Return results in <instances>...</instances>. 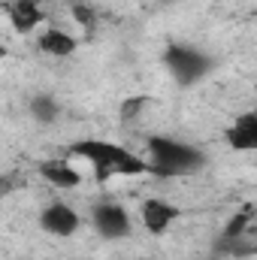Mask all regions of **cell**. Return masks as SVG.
Instances as JSON below:
<instances>
[{
  "mask_svg": "<svg viewBox=\"0 0 257 260\" xmlns=\"http://www.w3.org/2000/svg\"><path fill=\"white\" fill-rule=\"evenodd\" d=\"M67 154L88 164L97 182H109V179H130V176H151V164L145 160V154L130 151L127 145L112 142V139H100V136H82L73 139L67 145Z\"/></svg>",
  "mask_w": 257,
  "mask_h": 260,
  "instance_id": "6da1fadb",
  "label": "cell"
},
{
  "mask_svg": "<svg viewBox=\"0 0 257 260\" xmlns=\"http://www.w3.org/2000/svg\"><path fill=\"white\" fill-rule=\"evenodd\" d=\"M142 154L151 164V176L157 179H188L200 176L209 167V154L200 145L173 133H148Z\"/></svg>",
  "mask_w": 257,
  "mask_h": 260,
  "instance_id": "7a4b0ae2",
  "label": "cell"
},
{
  "mask_svg": "<svg viewBox=\"0 0 257 260\" xmlns=\"http://www.w3.org/2000/svg\"><path fill=\"white\" fill-rule=\"evenodd\" d=\"M160 64L170 73V79L179 85V88H197L203 85L215 70H218V58L194 43L185 40H173L164 46L160 52Z\"/></svg>",
  "mask_w": 257,
  "mask_h": 260,
  "instance_id": "3957f363",
  "label": "cell"
},
{
  "mask_svg": "<svg viewBox=\"0 0 257 260\" xmlns=\"http://www.w3.org/2000/svg\"><path fill=\"white\" fill-rule=\"evenodd\" d=\"M88 224L103 242H121V239L133 236V215H130V209L121 206V203H112V200L94 203L91 215H88Z\"/></svg>",
  "mask_w": 257,
  "mask_h": 260,
  "instance_id": "277c9868",
  "label": "cell"
},
{
  "mask_svg": "<svg viewBox=\"0 0 257 260\" xmlns=\"http://www.w3.org/2000/svg\"><path fill=\"white\" fill-rule=\"evenodd\" d=\"M182 215H185L182 206L179 203H170L164 197H148V200L139 203V221H142V227H145V233L151 239L167 236L182 221Z\"/></svg>",
  "mask_w": 257,
  "mask_h": 260,
  "instance_id": "5b68a950",
  "label": "cell"
},
{
  "mask_svg": "<svg viewBox=\"0 0 257 260\" xmlns=\"http://www.w3.org/2000/svg\"><path fill=\"white\" fill-rule=\"evenodd\" d=\"M85 218L79 215V209H73L64 200H52L40 209V230L55 236V239H70L82 230Z\"/></svg>",
  "mask_w": 257,
  "mask_h": 260,
  "instance_id": "8992f818",
  "label": "cell"
},
{
  "mask_svg": "<svg viewBox=\"0 0 257 260\" xmlns=\"http://www.w3.org/2000/svg\"><path fill=\"white\" fill-rule=\"evenodd\" d=\"M224 145L230 151H257V109L239 112L227 127H224Z\"/></svg>",
  "mask_w": 257,
  "mask_h": 260,
  "instance_id": "52a82bcc",
  "label": "cell"
},
{
  "mask_svg": "<svg viewBox=\"0 0 257 260\" xmlns=\"http://www.w3.org/2000/svg\"><path fill=\"white\" fill-rule=\"evenodd\" d=\"M6 21L15 34H37L46 27V9L40 0H6Z\"/></svg>",
  "mask_w": 257,
  "mask_h": 260,
  "instance_id": "ba28073f",
  "label": "cell"
},
{
  "mask_svg": "<svg viewBox=\"0 0 257 260\" xmlns=\"http://www.w3.org/2000/svg\"><path fill=\"white\" fill-rule=\"evenodd\" d=\"M34 37H37V49H40L46 58L64 61V58H73V55L79 52V40H76L70 30L58 27V24H46V27H40Z\"/></svg>",
  "mask_w": 257,
  "mask_h": 260,
  "instance_id": "9c48e42d",
  "label": "cell"
},
{
  "mask_svg": "<svg viewBox=\"0 0 257 260\" xmlns=\"http://www.w3.org/2000/svg\"><path fill=\"white\" fill-rule=\"evenodd\" d=\"M37 173L58 191H73L82 185V173L73 167V157L70 154H61V157H46L37 164Z\"/></svg>",
  "mask_w": 257,
  "mask_h": 260,
  "instance_id": "30bf717a",
  "label": "cell"
},
{
  "mask_svg": "<svg viewBox=\"0 0 257 260\" xmlns=\"http://www.w3.org/2000/svg\"><path fill=\"white\" fill-rule=\"evenodd\" d=\"M27 115L40 124V127H52L61 121L64 115V103L52 94V91H37L27 97Z\"/></svg>",
  "mask_w": 257,
  "mask_h": 260,
  "instance_id": "8fae6325",
  "label": "cell"
},
{
  "mask_svg": "<svg viewBox=\"0 0 257 260\" xmlns=\"http://www.w3.org/2000/svg\"><path fill=\"white\" fill-rule=\"evenodd\" d=\"M145 106H148V97H145V94H139V97H127V100L121 103V109H118V118H121V121H133Z\"/></svg>",
  "mask_w": 257,
  "mask_h": 260,
  "instance_id": "7c38bea8",
  "label": "cell"
},
{
  "mask_svg": "<svg viewBox=\"0 0 257 260\" xmlns=\"http://www.w3.org/2000/svg\"><path fill=\"white\" fill-rule=\"evenodd\" d=\"M157 3H164V6H173V3H179V0H157Z\"/></svg>",
  "mask_w": 257,
  "mask_h": 260,
  "instance_id": "4fadbf2b",
  "label": "cell"
},
{
  "mask_svg": "<svg viewBox=\"0 0 257 260\" xmlns=\"http://www.w3.org/2000/svg\"><path fill=\"white\" fill-rule=\"evenodd\" d=\"M251 254H254V257H257V239H254V245H251Z\"/></svg>",
  "mask_w": 257,
  "mask_h": 260,
  "instance_id": "5bb4252c",
  "label": "cell"
}]
</instances>
